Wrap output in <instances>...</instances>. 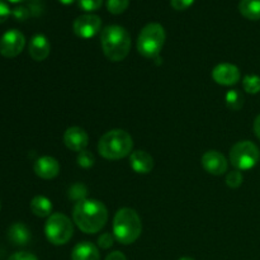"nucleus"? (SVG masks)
<instances>
[{"label": "nucleus", "instance_id": "nucleus-1", "mask_svg": "<svg viewBox=\"0 0 260 260\" xmlns=\"http://www.w3.org/2000/svg\"><path fill=\"white\" fill-rule=\"evenodd\" d=\"M73 218L83 233L96 234L106 226L108 211L99 201L85 198L76 202L73 211Z\"/></svg>", "mask_w": 260, "mask_h": 260}, {"label": "nucleus", "instance_id": "nucleus-2", "mask_svg": "<svg viewBox=\"0 0 260 260\" xmlns=\"http://www.w3.org/2000/svg\"><path fill=\"white\" fill-rule=\"evenodd\" d=\"M103 52L113 62L124 60L131 48V37L123 27L117 24L108 25L101 33Z\"/></svg>", "mask_w": 260, "mask_h": 260}, {"label": "nucleus", "instance_id": "nucleus-3", "mask_svg": "<svg viewBox=\"0 0 260 260\" xmlns=\"http://www.w3.org/2000/svg\"><path fill=\"white\" fill-rule=\"evenodd\" d=\"M134 140L124 129H112L104 134L98 142V151L104 159L119 160L131 154Z\"/></svg>", "mask_w": 260, "mask_h": 260}, {"label": "nucleus", "instance_id": "nucleus-4", "mask_svg": "<svg viewBox=\"0 0 260 260\" xmlns=\"http://www.w3.org/2000/svg\"><path fill=\"white\" fill-rule=\"evenodd\" d=\"M141 233V218L134 208L124 207L117 211L113 218V235L117 241L129 245L140 238Z\"/></svg>", "mask_w": 260, "mask_h": 260}, {"label": "nucleus", "instance_id": "nucleus-5", "mask_svg": "<svg viewBox=\"0 0 260 260\" xmlns=\"http://www.w3.org/2000/svg\"><path fill=\"white\" fill-rule=\"evenodd\" d=\"M165 29L159 23H149L140 32L137 38V50L144 57L157 58L164 46Z\"/></svg>", "mask_w": 260, "mask_h": 260}, {"label": "nucleus", "instance_id": "nucleus-6", "mask_svg": "<svg viewBox=\"0 0 260 260\" xmlns=\"http://www.w3.org/2000/svg\"><path fill=\"white\" fill-rule=\"evenodd\" d=\"M45 234L53 245H65L73 238V222L63 213H52L46 221Z\"/></svg>", "mask_w": 260, "mask_h": 260}, {"label": "nucleus", "instance_id": "nucleus-7", "mask_svg": "<svg viewBox=\"0 0 260 260\" xmlns=\"http://www.w3.org/2000/svg\"><path fill=\"white\" fill-rule=\"evenodd\" d=\"M260 151L251 141H240L234 145L230 150V162L235 169L249 170L258 164Z\"/></svg>", "mask_w": 260, "mask_h": 260}, {"label": "nucleus", "instance_id": "nucleus-8", "mask_svg": "<svg viewBox=\"0 0 260 260\" xmlns=\"http://www.w3.org/2000/svg\"><path fill=\"white\" fill-rule=\"evenodd\" d=\"M25 46V37L20 30L9 29L0 38V53L12 58L19 55Z\"/></svg>", "mask_w": 260, "mask_h": 260}, {"label": "nucleus", "instance_id": "nucleus-9", "mask_svg": "<svg viewBox=\"0 0 260 260\" xmlns=\"http://www.w3.org/2000/svg\"><path fill=\"white\" fill-rule=\"evenodd\" d=\"M102 27V20L95 14H83L78 17L74 22V33L78 37L88 40L98 35Z\"/></svg>", "mask_w": 260, "mask_h": 260}, {"label": "nucleus", "instance_id": "nucleus-10", "mask_svg": "<svg viewBox=\"0 0 260 260\" xmlns=\"http://www.w3.org/2000/svg\"><path fill=\"white\" fill-rule=\"evenodd\" d=\"M240 70L233 63H220L212 70V79L220 85H235L240 80Z\"/></svg>", "mask_w": 260, "mask_h": 260}, {"label": "nucleus", "instance_id": "nucleus-11", "mask_svg": "<svg viewBox=\"0 0 260 260\" xmlns=\"http://www.w3.org/2000/svg\"><path fill=\"white\" fill-rule=\"evenodd\" d=\"M202 167L207 173L212 175H222L228 172V159L221 152L210 150L202 156Z\"/></svg>", "mask_w": 260, "mask_h": 260}, {"label": "nucleus", "instance_id": "nucleus-12", "mask_svg": "<svg viewBox=\"0 0 260 260\" xmlns=\"http://www.w3.org/2000/svg\"><path fill=\"white\" fill-rule=\"evenodd\" d=\"M63 142H65L68 149L80 152L88 146L89 136L85 129L81 128V127H69L65 131V135H63Z\"/></svg>", "mask_w": 260, "mask_h": 260}, {"label": "nucleus", "instance_id": "nucleus-13", "mask_svg": "<svg viewBox=\"0 0 260 260\" xmlns=\"http://www.w3.org/2000/svg\"><path fill=\"white\" fill-rule=\"evenodd\" d=\"M33 169H35L36 175H38L42 179H53L60 173V164L55 157L42 156L37 159Z\"/></svg>", "mask_w": 260, "mask_h": 260}, {"label": "nucleus", "instance_id": "nucleus-14", "mask_svg": "<svg viewBox=\"0 0 260 260\" xmlns=\"http://www.w3.org/2000/svg\"><path fill=\"white\" fill-rule=\"evenodd\" d=\"M51 45L43 35L33 36L29 42V56L35 61H43L50 55Z\"/></svg>", "mask_w": 260, "mask_h": 260}, {"label": "nucleus", "instance_id": "nucleus-15", "mask_svg": "<svg viewBox=\"0 0 260 260\" xmlns=\"http://www.w3.org/2000/svg\"><path fill=\"white\" fill-rule=\"evenodd\" d=\"M129 165L139 174H147L154 168V159H152V156L149 152L137 150V151H134L131 154Z\"/></svg>", "mask_w": 260, "mask_h": 260}, {"label": "nucleus", "instance_id": "nucleus-16", "mask_svg": "<svg viewBox=\"0 0 260 260\" xmlns=\"http://www.w3.org/2000/svg\"><path fill=\"white\" fill-rule=\"evenodd\" d=\"M71 260H101V254L94 244L83 241L73 249Z\"/></svg>", "mask_w": 260, "mask_h": 260}, {"label": "nucleus", "instance_id": "nucleus-17", "mask_svg": "<svg viewBox=\"0 0 260 260\" xmlns=\"http://www.w3.org/2000/svg\"><path fill=\"white\" fill-rule=\"evenodd\" d=\"M8 238L14 245H27L30 240V231L24 223L15 222L8 230Z\"/></svg>", "mask_w": 260, "mask_h": 260}, {"label": "nucleus", "instance_id": "nucleus-18", "mask_svg": "<svg viewBox=\"0 0 260 260\" xmlns=\"http://www.w3.org/2000/svg\"><path fill=\"white\" fill-rule=\"evenodd\" d=\"M30 211L38 217H50L52 215V203L45 196H36L30 201Z\"/></svg>", "mask_w": 260, "mask_h": 260}, {"label": "nucleus", "instance_id": "nucleus-19", "mask_svg": "<svg viewBox=\"0 0 260 260\" xmlns=\"http://www.w3.org/2000/svg\"><path fill=\"white\" fill-rule=\"evenodd\" d=\"M239 12L250 20H260V0H240Z\"/></svg>", "mask_w": 260, "mask_h": 260}, {"label": "nucleus", "instance_id": "nucleus-20", "mask_svg": "<svg viewBox=\"0 0 260 260\" xmlns=\"http://www.w3.org/2000/svg\"><path fill=\"white\" fill-rule=\"evenodd\" d=\"M226 106H228L229 109L231 111H239V109L243 108L244 106V95L236 89H233V90H229L226 93Z\"/></svg>", "mask_w": 260, "mask_h": 260}, {"label": "nucleus", "instance_id": "nucleus-21", "mask_svg": "<svg viewBox=\"0 0 260 260\" xmlns=\"http://www.w3.org/2000/svg\"><path fill=\"white\" fill-rule=\"evenodd\" d=\"M243 88L249 94H258L260 91V76L245 75L243 79Z\"/></svg>", "mask_w": 260, "mask_h": 260}, {"label": "nucleus", "instance_id": "nucleus-22", "mask_svg": "<svg viewBox=\"0 0 260 260\" xmlns=\"http://www.w3.org/2000/svg\"><path fill=\"white\" fill-rule=\"evenodd\" d=\"M129 0H107V9L114 15L122 14L128 8Z\"/></svg>", "mask_w": 260, "mask_h": 260}, {"label": "nucleus", "instance_id": "nucleus-23", "mask_svg": "<svg viewBox=\"0 0 260 260\" xmlns=\"http://www.w3.org/2000/svg\"><path fill=\"white\" fill-rule=\"evenodd\" d=\"M78 164L80 165L81 168H84V169H88V168H91L94 165V162H95V157H94V155L91 154L90 151H88V150H83V151L79 152L78 155Z\"/></svg>", "mask_w": 260, "mask_h": 260}, {"label": "nucleus", "instance_id": "nucleus-24", "mask_svg": "<svg viewBox=\"0 0 260 260\" xmlns=\"http://www.w3.org/2000/svg\"><path fill=\"white\" fill-rule=\"evenodd\" d=\"M243 174H241L240 170L238 169L233 170V172H229L228 175H226V184L230 188H239L243 184Z\"/></svg>", "mask_w": 260, "mask_h": 260}, {"label": "nucleus", "instance_id": "nucleus-25", "mask_svg": "<svg viewBox=\"0 0 260 260\" xmlns=\"http://www.w3.org/2000/svg\"><path fill=\"white\" fill-rule=\"evenodd\" d=\"M69 197H70L71 200L76 201V202L85 200V197H86L85 185L80 184V183H78V184H74L73 187L69 189Z\"/></svg>", "mask_w": 260, "mask_h": 260}, {"label": "nucleus", "instance_id": "nucleus-26", "mask_svg": "<svg viewBox=\"0 0 260 260\" xmlns=\"http://www.w3.org/2000/svg\"><path fill=\"white\" fill-rule=\"evenodd\" d=\"M78 4L84 12H94L102 7L103 0H78Z\"/></svg>", "mask_w": 260, "mask_h": 260}, {"label": "nucleus", "instance_id": "nucleus-27", "mask_svg": "<svg viewBox=\"0 0 260 260\" xmlns=\"http://www.w3.org/2000/svg\"><path fill=\"white\" fill-rule=\"evenodd\" d=\"M114 235L109 233H104L102 234L101 236L98 238V245L101 246L102 249H109L114 243Z\"/></svg>", "mask_w": 260, "mask_h": 260}, {"label": "nucleus", "instance_id": "nucleus-28", "mask_svg": "<svg viewBox=\"0 0 260 260\" xmlns=\"http://www.w3.org/2000/svg\"><path fill=\"white\" fill-rule=\"evenodd\" d=\"M196 0H170V5L175 10H185L192 7Z\"/></svg>", "mask_w": 260, "mask_h": 260}, {"label": "nucleus", "instance_id": "nucleus-29", "mask_svg": "<svg viewBox=\"0 0 260 260\" xmlns=\"http://www.w3.org/2000/svg\"><path fill=\"white\" fill-rule=\"evenodd\" d=\"M8 260H38V259L37 256L33 255L32 253H28V251H18V253L10 255Z\"/></svg>", "mask_w": 260, "mask_h": 260}, {"label": "nucleus", "instance_id": "nucleus-30", "mask_svg": "<svg viewBox=\"0 0 260 260\" xmlns=\"http://www.w3.org/2000/svg\"><path fill=\"white\" fill-rule=\"evenodd\" d=\"M10 14H12V12H10V8L8 7L7 3H4L3 0H0V24H2V23H4L5 20L9 18Z\"/></svg>", "mask_w": 260, "mask_h": 260}, {"label": "nucleus", "instance_id": "nucleus-31", "mask_svg": "<svg viewBox=\"0 0 260 260\" xmlns=\"http://www.w3.org/2000/svg\"><path fill=\"white\" fill-rule=\"evenodd\" d=\"M106 260H127L126 256H124L123 253L121 251H112L111 254L107 255Z\"/></svg>", "mask_w": 260, "mask_h": 260}, {"label": "nucleus", "instance_id": "nucleus-32", "mask_svg": "<svg viewBox=\"0 0 260 260\" xmlns=\"http://www.w3.org/2000/svg\"><path fill=\"white\" fill-rule=\"evenodd\" d=\"M254 132H255L256 137L260 140V114L255 118L254 121Z\"/></svg>", "mask_w": 260, "mask_h": 260}, {"label": "nucleus", "instance_id": "nucleus-33", "mask_svg": "<svg viewBox=\"0 0 260 260\" xmlns=\"http://www.w3.org/2000/svg\"><path fill=\"white\" fill-rule=\"evenodd\" d=\"M58 2L63 5H71L74 2H75V0H58Z\"/></svg>", "mask_w": 260, "mask_h": 260}, {"label": "nucleus", "instance_id": "nucleus-34", "mask_svg": "<svg viewBox=\"0 0 260 260\" xmlns=\"http://www.w3.org/2000/svg\"><path fill=\"white\" fill-rule=\"evenodd\" d=\"M178 260H194V259H192V258H188V256H184V258H180V259H178Z\"/></svg>", "mask_w": 260, "mask_h": 260}, {"label": "nucleus", "instance_id": "nucleus-35", "mask_svg": "<svg viewBox=\"0 0 260 260\" xmlns=\"http://www.w3.org/2000/svg\"><path fill=\"white\" fill-rule=\"evenodd\" d=\"M8 2H10V3H20V2H23V0H8Z\"/></svg>", "mask_w": 260, "mask_h": 260}, {"label": "nucleus", "instance_id": "nucleus-36", "mask_svg": "<svg viewBox=\"0 0 260 260\" xmlns=\"http://www.w3.org/2000/svg\"><path fill=\"white\" fill-rule=\"evenodd\" d=\"M0 210H2V203H0Z\"/></svg>", "mask_w": 260, "mask_h": 260}]
</instances>
